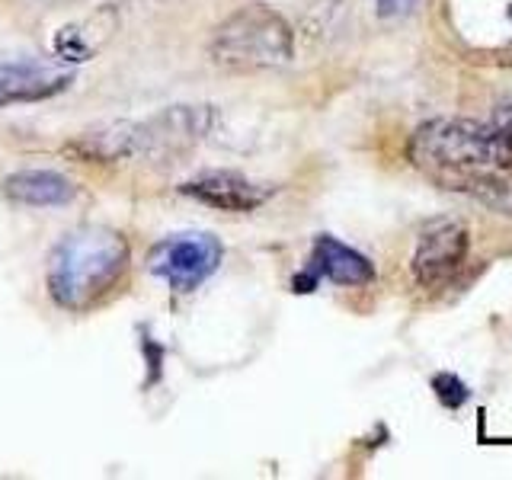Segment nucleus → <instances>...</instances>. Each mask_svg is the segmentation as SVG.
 Returning a JSON list of instances; mask_svg holds the SVG:
<instances>
[{
  "instance_id": "nucleus-7",
  "label": "nucleus",
  "mask_w": 512,
  "mask_h": 480,
  "mask_svg": "<svg viewBox=\"0 0 512 480\" xmlns=\"http://www.w3.org/2000/svg\"><path fill=\"white\" fill-rule=\"evenodd\" d=\"M74 74L45 61H0V106L45 100L71 87Z\"/></svg>"
},
{
  "instance_id": "nucleus-9",
  "label": "nucleus",
  "mask_w": 512,
  "mask_h": 480,
  "mask_svg": "<svg viewBox=\"0 0 512 480\" xmlns=\"http://www.w3.org/2000/svg\"><path fill=\"white\" fill-rule=\"evenodd\" d=\"M311 272L320 279H330L336 285H368L375 279L372 263L365 260L359 250L346 247L343 240L330 234H320L311 250Z\"/></svg>"
},
{
  "instance_id": "nucleus-12",
  "label": "nucleus",
  "mask_w": 512,
  "mask_h": 480,
  "mask_svg": "<svg viewBox=\"0 0 512 480\" xmlns=\"http://www.w3.org/2000/svg\"><path fill=\"white\" fill-rule=\"evenodd\" d=\"M432 391H436V397L448 410H455L468 400V384H464L458 375H436L432 378Z\"/></svg>"
},
{
  "instance_id": "nucleus-5",
  "label": "nucleus",
  "mask_w": 512,
  "mask_h": 480,
  "mask_svg": "<svg viewBox=\"0 0 512 480\" xmlns=\"http://www.w3.org/2000/svg\"><path fill=\"white\" fill-rule=\"evenodd\" d=\"M221 244L212 234H173L151 250V272L176 292H192L221 266Z\"/></svg>"
},
{
  "instance_id": "nucleus-6",
  "label": "nucleus",
  "mask_w": 512,
  "mask_h": 480,
  "mask_svg": "<svg viewBox=\"0 0 512 480\" xmlns=\"http://www.w3.org/2000/svg\"><path fill=\"white\" fill-rule=\"evenodd\" d=\"M464 260H468V231L455 221H439L420 237V247L413 253V276L423 288L439 292L458 276Z\"/></svg>"
},
{
  "instance_id": "nucleus-1",
  "label": "nucleus",
  "mask_w": 512,
  "mask_h": 480,
  "mask_svg": "<svg viewBox=\"0 0 512 480\" xmlns=\"http://www.w3.org/2000/svg\"><path fill=\"white\" fill-rule=\"evenodd\" d=\"M407 157L439 189L512 215V100L487 122L436 119L420 125L410 135Z\"/></svg>"
},
{
  "instance_id": "nucleus-10",
  "label": "nucleus",
  "mask_w": 512,
  "mask_h": 480,
  "mask_svg": "<svg viewBox=\"0 0 512 480\" xmlns=\"http://www.w3.org/2000/svg\"><path fill=\"white\" fill-rule=\"evenodd\" d=\"M112 32H116V13L100 10L96 16H87V20L58 29L52 52L58 61H87L109 42Z\"/></svg>"
},
{
  "instance_id": "nucleus-4",
  "label": "nucleus",
  "mask_w": 512,
  "mask_h": 480,
  "mask_svg": "<svg viewBox=\"0 0 512 480\" xmlns=\"http://www.w3.org/2000/svg\"><path fill=\"white\" fill-rule=\"evenodd\" d=\"M212 106H173L144 122H125L128 128V157L176 160L189 154L212 132Z\"/></svg>"
},
{
  "instance_id": "nucleus-8",
  "label": "nucleus",
  "mask_w": 512,
  "mask_h": 480,
  "mask_svg": "<svg viewBox=\"0 0 512 480\" xmlns=\"http://www.w3.org/2000/svg\"><path fill=\"white\" fill-rule=\"evenodd\" d=\"M183 196H192L212 208H221V212H253L269 199L266 186L250 183L247 176L231 173V170H212L202 173L196 180H189L180 186Z\"/></svg>"
},
{
  "instance_id": "nucleus-11",
  "label": "nucleus",
  "mask_w": 512,
  "mask_h": 480,
  "mask_svg": "<svg viewBox=\"0 0 512 480\" xmlns=\"http://www.w3.org/2000/svg\"><path fill=\"white\" fill-rule=\"evenodd\" d=\"M7 196L23 205H68L74 199V183L52 170H23L7 176Z\"/></svg>"
},
{
  "instance_id": "nucleus-13",
  "label": "nucleus",
  "mask_w": 512,
  "mask_h": 480,
  "mask_svg": "<svg viewBox=\"0 0 512 480\" xmlns=\"http://www.w3.org/2000/svg\"><path fill=\"white\" fill-rule=\"evenodd\" d=\"M413 4L416 0H378V13L381 16H404V13H410L413 10Z\"/></svg>"
},
{
  "instance_id": "nucleus-2",
  "label": "nucleus",
  "mask_w": 512,
  "mask_h": 480,
  "mask_svg": "<svg viewBox=\"0 0 512 480\" xmlns=\"http://www.w3.org/2000/svg\"><path fill=\"white\" fill-rule=\"evenodd\" d=\"M128 266V244L103 224L77 228L48 256V292L64 311H90L119 285Z\"/></svg>"
},
{
  "instance_id": "nucleus-3",
  "label": "nucleus",
  "mask_w": 512,
  "mask_h": 480,
  "mask_svg": "<svg viewBox=\"0 0 512 480\" xmlns=\"http://www.w3.org/2000/svg\"><path fill=\"white\" fill-rule=\"evenodd\" d=\"M208 52H212V61L224 71L279 68L295 52L292 26L272 7H240L215 29Z\"/></svg>"
}]
</instances>
